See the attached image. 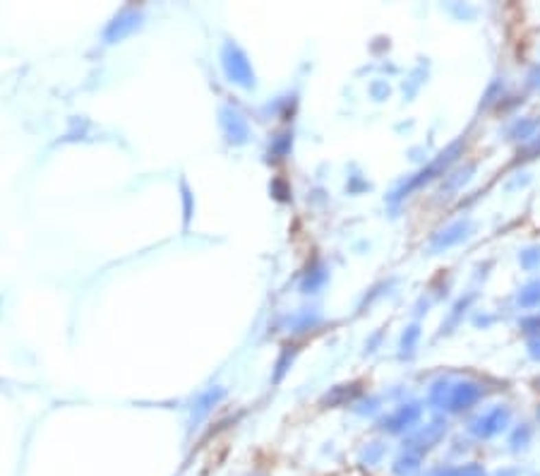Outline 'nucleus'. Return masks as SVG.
Returning a JSON list of instances; mask_svg holds the SVG:
<instances>
[{"label": "nucleus", "mask_w": 540, "mask_h": 476, "mask_svg": "<svg viewBox=\"0 0 540 476\" xmlns=\"http://www.w3.org/2000/svg\"><path fill=\"white\" fill-rule=\"evenodd\" d=\"M507 419H509L507 409H495V411H490V414L480 416L471 431H473L475 435H480V438H488V435L499 433V431L507 426Z\"/></svg>", "instance_id": "f257e3e1"}, {"label": "nucleus", "mask_w": 540, "mask_h": 476, "mask_svg": "<svg viewBox=\"0 0 540 476\" xmlns=\"http://www.w3.org/2000/svg\"><path fill=\"white\" fill-rule=\"evenodd\" d=\"M478 397H480V387L478 385H459V387H454V390H451L449 407L454 411L466 409V407L473 404Z\"/></svg>", "instance_id": "f03ea898"}, {"label": "nucleus", "mask_w": 540, "mask_h": 476, "mask_svg": "<svg viewBox=\"0 0 540 476\" xmlns=\"http://www.w3.org/2000/svg\"><path fill=\"white\" fill-rule=\"evenodd\" d=\"M466 229H469V221H459V224L449 226V229L445 231V236H442L440 246H451V243H459L461 238H466Z\"/></svg>", "instance_id": "7ed1b4c3"}, {"label": "nucleus", "mask_w": 540, "mask_h": 476, "mask_svg": "<svg viewBox=\"0 0 540 476\" xmlns=\"http://www.w3.org/2000/svg\"><path fill=\"white\" fill-rule=\"evenodd\" d=\"M519 303L526 305V308L538 305L540 303V284H528L526 289L521 291V296H519Z\"/></svg>", "instance_id": "20e7f679"}, {"label": "nucleus", "mask_w": 540, "mask_h": 476, "mask_svg": "<svg viewBox=\"0 0 540 476\" xmlns=\"http://www.w3.org/2000/svg\"><path fill=\"white\" fill-rule=\"evenodd\" d=\"M456 476H485V474H483V469H480V467H464V469H459V472H456Z\"/></svg>", "instance_id": "39448f33"}, {"label": "nucleus", "mask_w": 540, "mask_h": 476, "mask_svg": "<svg viewBox=\"0 0 540 476\" xmlns=\"http://www.w3.org/2000/svg\"><path fill=\"white\" fill-rule=\"evenodd\" d=\"M538 416H540V411H538Z\"/></svg>", "instance_id": "423d86ee"}]
</instances>
